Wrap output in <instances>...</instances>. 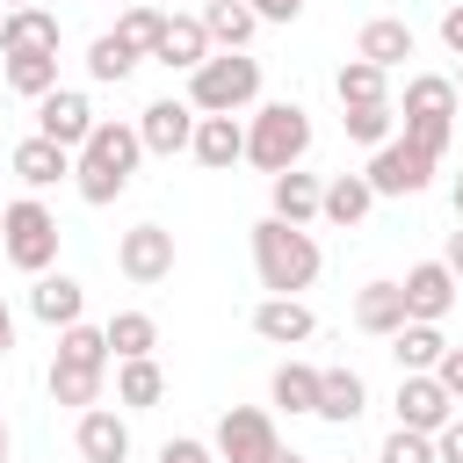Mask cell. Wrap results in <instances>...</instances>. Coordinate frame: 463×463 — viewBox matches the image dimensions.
<instances>
[{
	"label": "cell",
	"mask_w": 463,
	"mask_h": 463,
	"mask_svg": "<svg viewBox=\"0 0 463 463\" xmlns=\"http://www.w3.org/2000/svg\"><path fill=\"white\" fill-rule=\"evenodd\" d=\"M137 159H145L137 123H94V137L72 152V188H80V203L109 210V203L137 181Z\"/></svg>",
	"instance_id": "1"
},
{
	"label": "cell",
	"mask_w": 463,
	"mask_h": 463,
	"mask_svg": "<svg viewBox=\"0 0 463 463\" xmlns=\"http://www.w3.org/2000/svg\"><path fill=\"white\" fill-rule=\"evenodd\" d=\"M109 333L101 326H65L58 333V354H51V405H72V412H87V405H101V383H109Z\"/></svg>",
	"instance_id": "2"
},
{
	"label": "cell",
	"mask_w": 463,
	"mask_h": 463,
	"mask_svg": "<svg viewBox=\"0 0 463 463\" xmlns=\"http://www.w3.org/2000/svg\"><path fill=\"white\" fill-rule=\"evenodd\" d=\"M253 275L268 297H297L318 282V239L304 224H282V217H260L253 224Z\"/></svg>",
	"instance_id": "3"
},
{
	"label": "cell",
	"mask_w": 463,
	"mask_h": 463,
	"mask_svg": "<svg viewBox=\"0 0 463 463\" xmlns=\"http://www.w3.org/2000/svg\"><path fill=\"white\" fill-rule=\"evenodd\" d=\"M456 80L449 72H412L405 80V101H398V130L427 152V159H441L449 152V137H456Z\"/></svg>",
	"instance_id": "4"
},
{
	"label": "cell",
	"mask_w": 463,
	"mask_h": 463,
	"mask_svg": "<svg viewBox=\"0 0 463 463\" xmlns=\"http://www.w3.org/2000/svg\"><path fill=\"white\" fill-rule=\"evenodd\" d=\"M304 152H311V116H304V101H268V109L246 116V166L289 174V166H304Z\"/></svg>",
	"instance_id": "5"
},
{
	"label": "cell",
	"mask_w": 463,
	"mask_h": 463,
	"mask_svg": "<svg viewBox=\"0 0 463 463\" xmlns=\"http://www.w3.org/2000/svg\"><path fill=\"white\" fill-rule=\"evenodd\" d=\"M188 101H195L203 116H239V109H253V101H260V58H246V51H210V58L188 72Z\"/></svg>",
	"instance_id": "6"
},
{
	"label": "cell",
	"mask_w": 463,
	"mask_h": 463,
	"mask_svg": "<svg viewBox=\"0 0 463 463\" xmlns=\"http://www.w3.org/2000/svg\"><path fill=\"white\" fill-rule=\"evenodd\" d=\"M0 253H7V268H22V275L58 268V217H51L36 195L0 203Z\"/></svg>",
	"instance_id": "7"
},
{
	"label": "cell",
	"mask_w": 463,
	"mask_h": 463,
	"mask_svg": "<svg viewBox=\"0 0 463 463\" xmlns=\"http://www.w3.org/2000/svg\"><path fill=\"white\" fill-rule=\"evenodd\" d=\"M434 166H441V159H427V152L398 130L391 145H376V152H369V166H362V174H369V188H376V195H420V188L434 181Z\"/></svg>",
	"instance_id": "8"
},
{
	"label": "cell",
	"mask_w": 463,
	"mask_h": 463,
	"mask_svg": "<svg viewBox=\"0 0 463 463\" xmlns=\"http://www.w3.org/2000/svg\"><path fill=\"white\" fill-rule=\"evenodd\" d=\"M210 449H217V463H268L282 441H275V420H268L260 405H224Z\"/></svg>",
	"instance_id": "9"
},
{
	"label": "cell",
	"mask_w": 463,
	"mask_h": 463,
	"mask_svg": "<svg viewBox=\"0 0 463 463\" xmlns=\"http://www.w3.org/2000/svg\"><path fill=\"white\" fill-rule=\"evenodd\" d=\"M116 268H123V282L159 289V282L174 275V232H166V224H130V232L116 239Z\"/></svg>",
	"instance_id": "10"
},
{
	"label": "cell",
	"mask_w": 463,
	"mask_h": 463,
	"mask_svg": "<svg viewBox=\"0 0 463 463\" xmlns=\"http://www.w3.org/2000/svg\"><path fill=\"white\" fill-rule=\"evenodd\" d=\"M449 420H456V398L441 391V376H434V369H405V376H398V427L441 434Z\"/></svg>",
	"instance_id": "11"
},
{
	"label": "cell",
	"mask_w": 463,
	"mask_h": 463,
	"mask_svg": "<svg viewBox=\"0 0 463 463\" xmlns=\"http://www.w3.org/2000/svg\"><path fill=\"white\" fill-rule=\"evenodd\" d=\"M195 123H203V109H195V101H174V94L137 109V137H145V152H159V159L188 152V145H195Z\"/></svg>",
	"instance_id": "12"
},
{
	"label": "cell",
	"mask_w": 463,
	"mask_h": 463,
	"mask_svg": "<svg viewBox=\"0 0 463 463\" xmlns=\"http://www.w3.org/2000/svg\"><path fill=\"white\" fill-rule=\"evenodd\" d=\"M94 123H101V116H94V101H87L80 87H51V94L36 101V130L58 137L65 152H80V145L94 137Z\"/></svg>",
	"instance_id": "13"
},
{
	"label": "cell",
	"mask_w": 463,
	"mask_h": 463,
	"mask_svg": "<svg viewBox=\"0 0 463 463\" xmlns=\"http://www.w3.org/2000/svg\"><path fill=\"white\" fill-rule=\"evenodd\" d=\"M7 166H14V181H22L29 195H43V188L72 181V152H65L58 137H43V130H29V137L7 152Z\"/></svg>",
	"instance_id": "14"
},
{
	"label": "cell",
	"mask_w": 463,
	"mask_h": 463,
	"mask_svg": "<svg viewBox=\"0 0 463 463\" xmlns=\"http://www.w3.org/2000/svg\"><path fill=\"white\" fill-rule=\"evenodd\" d=\"M405 318H427V326H441L449 311H456V268L449 260H420V268H405Z\"/></svg>",
	"instance_id": "15"
},
{
	"label": "cell",
	"mask_w": 463,
	"mask_h": 463,
	"mask_svg": "<svg viewBox=\"0 0 463 463\" xmlns=\"http://www.w3.org/2000/svg\"><path fill=\"white\" fill-rule=\"evenodd\" d=\"M72 441H80L87 463H130V420L116 405H87L80 427H72Z\"/></svg>",
	"instance_id": "16"
},
{
	"label": "cell",
	"mask_w": 463,
	"mask_h": 463,
	"mask_svg": "<svg viewBox=\"0 0 463 463\" xmlns=\"http://www.w3.org/2000/svg\"><path fill=\"white\" fill-rule=\"evenodd\" d=\"M29 311L43 318V326H80V311H87V289H80V275H65V268H43L36 282H29Z\"/></svg>",
	"instance_id": "17"
},
{
	"label": "cell",
	"mask_w": 463,
	"mask_h": 463,
	"mask_svg": "<svg viewBox=\"0 0 463 463\" xmlns=\"http://www.w3.org/2000/svg\"><path fill=\"white\" fill-rule=\"evenodd\" d=\"M253 333H260L268 347H304V340L318 333V318H311L304 297H260V304H253Z\"/></svg>",
	"instance_id": "18"
},
{
	"label": "cell",
	"mask_w": 463,
	"mask_h": 463,
	"mask_svg": "<svg viewBox=\"0 0 463 463\" xmlns=\"http://www.w3.org/2000/svg\"><path fill=\"white\" fill-rule=\"evenodd\" d=\"M318 203H326V181H318V174H304V166L268 174V217H282V224H311Z\"/></svg>",
	"instance_id": "19"
},
{
	"label": "cell",
	"mask_w": 463,
	"mask_h": 463,
	"mask_svg": "<svg viewBox=\"0 0 463 463\" xmlns=\"http://www.w3.org/2000/svg\"><path fill=\"white\" fill-rule=\"evenodd\" d=\"M362 405H369V383H362V369H347V362L318 369V412H311V420H333V427H347V420H362Z\"/></svg>",
	"instance_id": "20"
},
{
	"label": "cell",
	"mask_w": 463,
	"mask_h": 463,
	"mask_svg": "<svg viewBox=\"0 0 463 463\" xmlns=\"http://www.w3.org/2000/svg\"><path fill=\"white\" fill-rule=\"evenodd\" d=\"M210 51H217V43H210L203 14H166V36L152 43V58H159V65H174V72H195Z\"/></svg>",
	"instance_id": "21"
},
{
	"label": "cell",
	"mask_w": 463,
	"mask_h": 463,
	"mask_svg": "<svg viewBox=\"0 0 463 463\" xmlns=\"http://www.w3.org/2000/svg\"><path fill=\"white\" fill-rule=\"evenodd\" d=\"M188 152H195V159H203L210 174H232V166L246 159V123H239V116H203V123H195V145H188Z\"/></svg>",
	"instance_id": "22"
},
{
	"label": "cell",
	"mask_w": 463,
	"mask_h": 463,
	"mask_svg": "<svg viewBox=\"0 0 463 463\" xmlns=\"http://www.w3.org/2000/svg\"><path fill=\"white\" fill-rule=\"evenodd\" d=\"M0 51H58V14L51 7H7L0 14Z\"/></svg>",
	"instance_id": "23"
},
{
	"label": "cell",
	"mask_w": 463,
	"mask_h": 463,
	"mask_svg": "<svg viewBox=\"0 0 463 463\" xmlns=\"http://www.w3.org/2000/svg\"><path fill=\"white\" fill-rule=\"evenodd\" d=\"M354 58H369V65L398 72V65L412 58V29H405L398 14H376V22H362V36H354Z\"/></svg>",
	"instance_id": "24"
},
{
	"label": "cell",
	"mask_w": 463,
	"mask_h": 463,
	"mask_svg": "<svg viewBox=\"0 0 463 463\" xmlns=\"http://www.w3.org/2000/svg\"><path fill=\"white\" fill-rule=\"evenodd\" d=\"M354 326L376 333V340H391V333L405 326V289H398V282H362V289H354Z\"/></svg>",
	"instance_id": "25"
},
{
	"label": "cell",
	"mask_w": 463,
	"mask_h": 463,
	"mask_svg": "<svg viewBox=\"0 0 463 463\" xmlns=\"http://www.w3.org/2000/svg\"><path fill=\"white\" fill-rule=\"evenodd\" d=\"M137 65H145V51H137V43L123 36V29H101V36L87 43V72H94L101 87H123V80H130Z\"/></svg>",
	"instance_id": "26"
},
{
	"label": "cell",
	"mask_w": 463,
	"mask_h": 463,
	"mask_svg": "<svg viewBox=\"0 0 463 463\" xmlns=\"http://www.w3.org/2000/svg\"><path fill=\"white\" fill-rule=\"evenodd\" d=\"M0 72L22 101H43L58 87V51H0Z\"/></svg>",
	"instance_id": "27"
},
{
	"label": "cell",
	"mask_w": 463,
	"mask_h": 463,
	"mask_svg": "<svg viewBox=\"0 0 463 463\" xmlns=\"http://www.w3.org/2000/svg\"><path fill=\"white\" fill-rule=\"evenodd\" d=\"M159 398H166V369H159L152 354L116 362V405H123V412H152Z\"/></svg>",
	"instance_id": "28"
},
{
	"label": "cell",
	"mask_w": 463,
	"mask_h": 463,
	"mask_svg": "<svg viewBox=\"0 0 463 463\" xmlns=\"http://www.w3.org/2000/svg\"><path fill=\"white\" fill-rule=\"evenodd\" d=\"M369 203H376L369 174H333V181H326V203H318V217L347 232V224H362V217H369Z\"/></svg>",
	"instance_id": "29"
},
{
	"label": "cell",
	"mask_w": 463,
	"mask_h": 463,
	"mask_svg": "<svg viewBox=\"0 0 463 463\" xmlns=\"http://www.w3.org/2000/svg\"><path fill=\"white\" fill-rule=\"evenodd\" d=\"M203 29H210L217 51H246L253 29H260V14H253L246 0H203Z\"/></svg>",
	"instance_id": "30"
},
{
	"label": "cell",
	"mask_w": 463,
	"mask_h": 463,
	"mask_svg": "<svg viewBox=\"0 0 463 463\" xmlns=\"http://www.w3.org/2000/svg\"><path fill=\"white\" fill-rule=\"evenodd\" d=\"M333 94H340V109H369V101H391V72H383V65H369V58H347V65L333 72Z\"/></svg>",
	"instance_id": "31"
},
{
	"label": "cell",
	"mask_w": 463,
	"mask_h": 463,
	"mask_svg": "<svg viewBox=\"0 0 463 463\" xmlns=\"http://www.w3.org/2000/svg\"><path fill=\"white\" fill-rule=\"evenodd\" d=\"M391 354H398V376H405V369H434V362L449 354V340H441V326H427V318H405V326L391 333Z\"/></svg>",
	"instance_id": "32"
},
{
	"label": "cell",
	"mask_w": 463,
	"mask_h": 463,
	"mask_svg": "<svg viewBox=\"0 0 463 463\" xmlns=\"http://www.w3.org/2000/svg\"><path fill=\"white\" fill-rule=\"evenodd\" d=\"M101 333H109V354H116V362H137V354L159 347V318H152V311H116Z\"/></svg>",
	"instance_id": "33"
},
{
	"label": "cell",
	"mask_w": 463,
	"mask_h": 463,
	"mask_svg": "<svg viewBox=\"0 0 463 463\" xmlns=\"http://www.w3.org/2000/svg\"><path fill=\"white\" fill-rule=\"evenodd\" d=\"M268 398H275L282 412H318V369H311V362H282L275 383H268Z\"/></svg>",
	"instance_id": "34"
},
{
	"label": "cell",
	"mask_w": 463,
	"mask_h": 463,
	"mask_svg": "<svg viewBox=\"0 0 463 463\" xmlns=\"http://www.w3.org/2000/svg\"><path fill=\"white\" fill-rule=\"evenodd\" d=\"M340 123H347V137L354 145H391L398 137V101H369V109H340Z\"/></svg>",
	"instance_id": "35"
},
{
	"label": "cell",
	"mask_w": 463,
	"mask_h": 463,
	"mask_svg": "<svg viewBox=\"0 0 463 463\" xmlns=\"http://www.w3.org/2000/svg\"><path fill=\"white\" fill-rule=\"evenodd\" d=\"M376 463H441V456H434V434L391 427V434H383V449H376Z\"/></svg>",
	"instance_id": "36"
},
{
	"label": "cell",
	"mask_w": 463,
	"mask_h": 463,
	"mask_svg": "<svg viewBox=\"0 0 463 463\" xmlns=\"http://www.w3.org/2000/svg\"><path fill=\"white\" fill-rule=\"evenodd\" d=\"M116 29H123V36H130V43H137V51H145V58H152V43H159V36H166V14H159V7H145V0H137V7H123V14H116Z\"/></svg>",
	"instance_id": "37"
},
{
	"label": "cell",
	"mask_w": 463,
	"mask_h": 463,
	"mask_svg": "<svg viewBox=\"0 0 463 463\" xmlns=\"http://www.w3.org/2000/svg\"><path fill=\"white\" fill-rule=\"evenodd\" d=\"M159 463H217V449H210V441H195V434H174V441L159 449Z\"/></svg>",
	"instance_id": "38"
},
{
	"label": "cell",
	"mask_w": 463,
	"mask_h": 463,
	"mask_svg": "<svg viewBox=\"0 0 463 463\" xmlns=\"http://www.w3.org/2000/svg\"><path fill=\"white\" fill-rule=\"evenodd\" d=\"M434 376H441V391H449V398L463 405V347H449V354L434 362Z\"/></svg>",
	"instance_id": "39"
},
{
	"label": "cell",
	"mask_w": 463,
	"mask_h": 463,
	"mask_svg": "<svg viewBox=\"0 0 463 463\" xmlns=\"http://www.w3.org/2000/svg\"><path fill=\"white\" fill-rule=\"evenodd\" d=\"M434 456H441V463H463V412H456V420L434 434Z\"/></svg>",
	"instance_id": "40"
},
{
	"label": "cell",
	"mask_w": 463,
	"mask_h": 463,
	"mask_svg": "<svg viewBox=\"0 0 463 463\" xmlns=\"http://www.w3.org/2000/svg\"><path fill=\"white\" fill-rule=\"evenodd\" d=\"M246 7H253L260 22H297V14H304V0H246Z\"/></svg>",
	"instance_id": "41"
},
{
	"label": "cell",
	"mask_w": 463,
	"mask_h": 463,
	"mask_svg": "<svg viewBox=\"0 0 463 463\" xmlns=\"http://www.w3.org/2000/svg\"><path fill=\"white\" fill-rule=\"evenodd\" d=\"M441 43L463 58V0H449V14H441Z\"/></svg>",
	"instance_id": "42"
},
{
	"label": "cell",
	"mask_w": 463,
	"mask_h": 463,
	"mask_svg": "<svg viewBox=\"0 0 463 463\" xmlns=\"http://www.w3.org/2000/svg\"><path fill=\"white\" fill-rule=\"evenodd\" d=\"M441 260H449V268H456V282H463V224L449 232V246H441Z\"/></svg>",
	"instance_id": "43"
},
{
	"label": "cell",
	"mask_w": 463,
	"mask_h": 463,
	"mask_svg": "<svg viewBox=\"0 0 463 463\" xmlns=\"http://www.w3.org/2000/svg\"><path fill=\"white\" fill-rule=\"evenodd\" d=\"M7 347H14V311H7V297H0V362H7Z\"/></svg>",
	"instance_id": "44"
},
{
	"label": "cell",
	"mask_w": 463,
	"mask_h": 463,
	"mask_svg": "<svg viewBox=\"0 0 463 463\" xmlns=\"http://www.w3.org/2000/svg\"><path fill=\"white\" fill-rule=\"evenodd\" d=\"M449 203H456V224H463V174H456V188H449Z\"/></svg>",
	"instance_id": "45"
},
{
	"label": "cell",
	"mask_w": 463,
	"mask_h": 463,
	"mask_svg": "<svg viewBox=\"0 0 463 463\" xmlns=\"http://www.w3.org/2000/svg\"><path fill=\"white\" fill-rule=\"evenodd\" d=\"M268 463H304V456H297V449H275V456H268Z\"/></svg>",
	"instance_id": "46"
},
{
	"label": "cell",
	"mask_w": 463,
	"mask_h": 463,
	"mask_svg": "<svg viewBox=\"0 0 463 463\" xmlns=\"http://www.w3.org/2000/svg\"><path fill=\"white\" fill-rule=\"evenodd\" d=\"M7 441H14V434H7V420H0V463H7Z\"/></svg>",
	"instance_id": "47"
},
{
	"label": "cell",
	"mask_w": 463,
	"mask_h": 463,
	"mask_svg": "<svg viewBox=\"0 0 463 463\" xmlns=\"http://www.w3.org/2000/svg\"><path fill=\"white\" fill-rule=\"evenodd\" d=\"M456 94H463V65H456Z\"/></svg>",
	"instance_id": "48"
},
{
	"label": "cell",
	"mask_w": 463,
	"mask_h": 463,
	"mask_svg": "<svg viewBox=\"0 0 463 463\" xmlns=\"http://www.w3.org/2000/svg\"><path fill=\"white\" fill-rule=\"evenodd\" d=\"M7 7H29V0H7Z\"/></svg>",
	"instance_id": "49"
},
{
	"label": "cell",
	"mask_w": 463,
	"mask_h": 463,
	"mask_svg": "<svg viewBox=\"0 0 463 463\" xmlns=\"http://www.w3.org/2000/svg\"><path fill=\"white\" fill-rule=\"evenodd\" d=\"M0 260H7V253H0Z\"/></svg>",
	"instance_id": "50"
}]
</instances>
